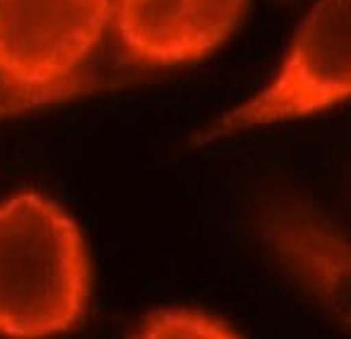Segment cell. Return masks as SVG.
I'll list each match as a JSON object with an SVG mask.
<instances>
[{"label":"cell","instance_id":"6da1fadb","mask_svg":"<svg viewBox=\"0 0 351 339\" xmlns=\"http://www.w3.org/2000/svg\"><path fill=\"white\" fill-rule=\"evenodd\" d=\"M92 267L84 236L39 193L0 202V337L49 339L82 323Z\"/></svg>","mask_w":351,"mask_h":339},{"label":"cell","instance_id":"7a4b0ae2","mask_svg":"<svg viewBox=\"0 0 351 339\" xmlns=\"http://www.w3.org/2000/svg\"><path fill=\"white\" fill-rule=\"evenodd\" d=\"M351 97V0H320L303 20L274 80L195 137L207 145L248 128L325 111Z\"/></svg>","mask_w":351,"mask_h":339},{"label":"cell","instance_id":"3957f363","mask_svg":"<svg viewBox=\"0 0 351 339\" xmlns=\"http://www.w3.org/2000/svg\"><path fill=\"white\" fill-rule=\"evenodd\" d=\"M111 0H0V80L34 92H70L99 46Z\"/></svg>","mask_w":351,"mask_h":339},{"label":"cell","instance_id":"277c9868","mask_svg":"<svg viewBox=\"0 0 351 339\" xmlns=\"http://www.w3.org/2000/svg\"><path fill=\"white\" fill-rule=\"evenodd\" d=\"M255 229L279 270L351 337V233L298 193L260 198Z\"/></svg>","mask_w":351,"mask_h":339},{"label":"cell","instance_id":"5b68a950","mask_svg":"<svg viewBox=\"0 0 351 339\" xmlns=\"http://www.w3.org/2000/svg\"><path fill=\"white\" fill-rule=\"evenodd\" d=\"M248 0H116L118 36L137 63L171 68L217 51L243 22Z\"/></svg>","mask_w":351,"mask_h":339},{"label":"cell","instance_id":"8992f818","mask_svg":"<svg viewBox=\"0 0 351 339\" xmlns=\"http://www.w3.org/2000/svg\"><path fill=\"white\" fill-rule=\"evenodd\" d=\"M128 339H245L224 320L195 308H161L149 313Z\"/></svg>","mask_w":351,"mask_h":339}]
</instances>
